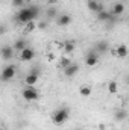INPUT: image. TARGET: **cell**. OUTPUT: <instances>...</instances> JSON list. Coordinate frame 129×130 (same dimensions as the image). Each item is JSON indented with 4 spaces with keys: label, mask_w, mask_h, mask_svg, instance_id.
Masks as SVG:
<instances>
[{
    "label": "cell",
    "mask_w": 129,
    "mask_h": 130,
    "mask_svg": "<svg viewBox=\"0 0 129 130\" xmlns=\"http://www.w3.org/2000/svg\"><path fill=\"white\" fill-rule=\"evenodd\" d=\"M40 15V8L36 5H32V6H28V8H21L18 12H17V21L21 23V24H26L29 21H32L35 18H38Z\"/></svg>",
    "instance_id": "obj_1"
},
{
    "label": "cell",
    "mask_w": 129,
    "mask_h": 130,
    "mask_svg": "<svg viewBox=\"0 0 129 130\" xmlns=\"http://www.w3.org/2000/svg\"><path fill=\"white\" fill-rule=\"evenodd\" d=\"M70 118V109L68 107H61V109H56L52 115V121L55 124H64L65 121Z\"/></svg>",
    "instance_id": "obj_2"
},
{
    "label": "cell",
    "mask_w": 129,
    "mask_h": 130,
    "mask_svg": "<svg viewBox=\"0 0 129 130\" xmlns=\"http://www.w3.org/2000/svg\"><path fill=\"white\" fill-rule=\"evenodd\" d=\"M21 97L24 98L26 101H36L40 98V94H38V91L33 86H26L23 89V92H21Z\"/></svg>",
    "instance_id": "obj_3"
},
{
    "label": "cell",
    "mask_w": 129,
    "mask_h": 130,
    "mask_svg": "<svg viewBox=\"0 0 129 130\" xmlns=\"http://www.w3.org/2000/svg\"><path fill=\"white\" fill-rule=\"evenodd\" d=\"M14 77H15V67L14 65H6L0 73V80L2 82H8Z\"/></svg>",
    "instance_id": "obj_4"
},
{
    "label": "cell",
    "mask_w": 129,
    "mask_h": 130,
    "mask_svg": "<svg viewBox=\"0 0 129 130\" xmlns=\"http://www.w3.org/2000/svg\"><path fill=\"white\" fill-rule=\"evenodd\" d=\"M33 58H35V50L31 48V47H24L20 52V61H23V62H29Z\"/></svg>",
    "instance_id": "obj_5"
},
{
    "label": "cell",
    "mask_w": 129,
    "mask_h": 130,
    "mask_svg": "<svg viewBox=\"0 0 129 130\" xmlns=\"http://www.w3.org/2000/svg\"><path fill=\"white\" fill-rule=\"evenodd\" d=\"M97 62H99V55L96 52H88L87 56H85V65L87 67H94V65H97Z\"/></svg>",
    "instance_id": "obj_6"
},
{
    "label": "cell",
    "mask_w": 129,
    "mask_h": 130,
    "mask_svg": "<svg viewBox=\"0 0 129 130\" xmlns=\"http://www.w3.org/2000/svg\"><path fill=\"white\" fill-rule=\"evenodd\" d=\"M0 56H2L5 61L12 59V58H14V48H12L11 45H3V47L0 48Z\"/></svg>",
    "instance_id": "obj_7"
},
{
    "label": "cell",
    "mask_w": 129,
    "mask_h": 130,
    "mask_svg": "<svg viewBox=\"0 0 129 130\" xmlns=\"http://www.w3.org/2000/svg\"><path fill=\"white\" fill-rule=\"evenodd\" d=\"M38 74H40V71L38 70H33V71H31L28 76H26V85L28 86H35V83L38 82Z\"/></svg>",
    "instance_id": "obj_8"
},
{
    "label": "cell",
    "mask_w": 129,
    "mask_h": 130,
    "mask_svg": "<svg viewBox=\"0 0 129 130\" xmlns=\"http://www.w3.org/2000/svg\"><path fill=\"white\" fill-rule=\"evenodd\" d=\"M78 71H79V65L78 64H71L68 65V67H65L64 68V74L67 77H74L76 74H78Z\"/></svg>",
    "instance_id": "obj_9"
},
{
    "label": "cell",
    "mask_w": 129,
    "mask_h": 130,
    "mask_svg": "<svg viewBox=\"0 0 129 130\" xmlns=\"http://www.w3.org/2000/svg\"><path fill=\"white\" fill-rule=\"evenodd\" d=\"M87 6H88V9L91 12H100V11H103V5L100 2H97V0H88Z\"/></svg>",
    "instance_id": "obj_10"
},
{
    "label": "cell",
    "mask_w": 129,
    "mask_h": 130,
    "mask_svg": "<svg viewBox=\"0 0 129 130\" xmlns=\"http://www.w3.org/2000/svg\"><path fill=\"white\" fill-rule=\"evenodd\" d=\"M97 20L99 21H112L114 20V17H112V14L109 12V11H100V12H97Z\"/></svg>",
    "instance_id": "obj_11"
},
{
    "label": "cell",
    "mask_w": 129,
    "mask_h": 130,
    "mask_svg": "<svg viewBox=\"0 0 129 130\" xmlns=\"http://www.w3.org/2000/svg\"><path fill=\"white\" fill-rule=\"evenodd\" d=\"M70 23H71V17H70L68 14H62V15H59V17H58V20H56V24H58V26H61V27L68 26Z\"/></svg>",
    "instance_id": "obj_12"
},
{
    "label": "cell",
    "mask_w": 129,
    "mask_h": 130,
    "mask_svg": "<svg viewBox=\"0 0 129 130\" xmlns=\"http://www.w3.org/2000/svg\"><path fill=\"white\" fill-rule=\"evenodd\" d=\"M123 12H125V5H123V3H115V5L112 6V11H111L112 17H119V15H122Z\"/></svg>",
    "instance_id": "obj_13"
},
{
    "label": "cell",
    "mask_w": 129,
    "mask_h": 130,
    "mask_svg": "<svg viewBox=\"0 0 129 130\" xmlns=\"http://www.w3.org/2000/svg\"><path fill=\"white\" fill-rule=\"evenodd\" d=\"M114 55H117L119 58H126L128 56V47H126V44H120L117 47V50L114 52Z\"/></svg>",
    "instance_id": "obj_14"
},
{
    "label": "cell",
    "mask_w": 129,
    "mask_h": 130,
    "mask_svg": "<svg viewBox=\"0 0 129 130\" xmlns=\"http://www.w3.org/2000/svg\"><path fill=\"white\" fill-rule=\"evenodd\" d=\"M105 52H108V42L106 41H99L96 45V53L100 55V53H105Z\"/></svg>",
    "instance_id": "obj_15"
},
{
    "label": "cell",
    "mask_w": 129,
    "mask_h": 130,
    "mask_svg": "<svg viewBox=\"0 0 129 130\" xmlns=\"http://www.w3.org/2000/svg\"><path fill=\"white\" fill-rule=\"evenodd\" d=\"M62 48H64V53H73L74 52V48H76V45H74V42L73 41H65L64 44H62Z\"/></svg>",
    "instance_id": "obj_16"
},
{
    "label": "cell",
    "mask_w": 129,
    "mask_h": 130,
    "mask_svg": "<svg viewBox=\"0 0 129 130\" xmlns=\"http://www.w3.org/2000/svg\"><path fill=\"white\" fill-rule=\"evenodd\" d=\"M79 94H81L82 97H90V95L93 94V89H91V86L84 85V86H81V88H79Z\"/></svg>",
    "instance_id": "obj_17"
},
{
    "label": "cell",
    "mask_w": 129,
    "mask_h": 130,
    "mask_svg": "<svg viewBox=\"0 0 129 130\" xmlns=\"http://www.w3.org/2000/svg\"><path fill=\"white\" fill-rule=\"evenodd\" d=\"M24 47H26V41H24V39H17L12 48H14V52H17V53H20V52H21V50H23Z\"/></svg>",
    "instance_id": "obj_18"
},
{
    "label": "cell",
    "mask_w": 129,
    "mask_h": 130,
    "mask_svg": "<svg viewBox=\"0 0 129 130\" xmlns=\"http://www.w3.org/2000/svg\"><path fill=\"white\" fill-rule=\"evenodd\" d=\"M117 89H119V85H117V82L111 80V82L108 83V92H109V94H117Z\"/></svg>",
    "instance_id": "obj_19"
},
{
    "label": "cell",
    "mask_w": 129,
    "mask_h": 130,
    "mask_svg": "<svg viewBox=\"0 0 129 130\" xmlns=\"http://www.w3.org/2000/svg\"><path fill=\"white\" fill-rule=\"evenodd\" d=\"M24 26H26V29H24V32L26 33H31V32H33V30L36 29V23H35V20L29 21V23H26Z\"/></svg>",
    "instance_id": "obj_20"
},
{
    "label": "cell",
    "mask_w": 129,
    "mask_h": 130,
    "mask_svg": "<svg viewBox=\"0 0 129 130\" xmlns=\"http://www.w3.org/2000/svg\"><path fill=\"white\" fill-rule=\"evenodd\" d=\"M114 117H115V120H117V121H122V120H125V118H126V110H125V109H119V110L115 112V115H114Z\"/></svg>",
    "instance_id": "obj_21"
},
{
    "label": "cell",
    "mask_w": 129,
    "mask_h": 130,
    "mask_svg": "<svg viewBox=\"0 0 129 130\" xmlns=\"http://www.w3.org/2000/svg\"><path fill=\"white\" fill-rule=\"evenodd\" d=\"M59 64H61L62 68H65V67H68V65L71 64V61H70V58H68V56H64V58L61 59V62H59Z\"/></svg>",
    "instance_id": "obj_22"
},
{
    "label": "cell",
    "mask_w": 129,
    "mask_h": 130,
    "mask_svg": "<svg viewBox=\"0 0 129 130\" xmlns=\"http://www.w3.org/2000/svg\"><path fill=\"white\" fill-rule=\"evenodd\" d=\"M47 17H49V18L56 17V8H50V9L47 11Z\"/></svg>",
    "instance_id": "obj_23"
},
{
    "label": "cell",
    "mask_w": 129,
    "mask_h": 130,
    "mask_svg": "<svg viewBox=\"0 0 129 130\" xmlns=\"http://www.w3.org/2000/svg\"><path fill=\"white\" fill-rule=\"evenodd\" d=\"M23 5H24V0H12V6L15 8H23Z\"/></svg>",
    "instance_id": "obj_24"
},
{
    "label": "cell",
    "mask_w": 129,
    "mask_h": 130,
    "mask_svg": "<svg viewBox=\"0 0 129 130\" xmlns=\"http://www.w3.org/2000/svg\"><path fill=\"white\" fill-rule=\"evenodd\" d=\"M2 33H5V26H3V24H0V35H2Z\"/></svg>",
    "instance_id": "obj_25"
},
{
    "label": "cell",
    "mask_w": 129,
    "mask_h": 130,
    "mask_svg": "<svg viewBox=\"0 0 129 130\" xmlns=\"http://www.w3.org/2000/svg\"><path fill=\"white\" fill-rule=\"evenodd\" d=\"M126 2H128V0H122V2H120V3H123V5H125V3H126Z\"/></svg>",
    "instance_id": "obj_26"
},
{
    "label": "cell",
    "mask_w": 129,
    "mask_h": 130,
    "mask_svg": "<svg viewBox=\"0 0 129 130\" xmlns=\"http://www.w3.org/2000/svg\"><path fill=\"white\" fill-rule=\"evenodd\" d=\"M49 2H56V0H49Z\"/></svg>",
    "instance_id": "obj_27"
},
{
    "label": "cell",
    "mask_w": 129,
    "mask_h": 130,
    "mask_svg": "<svg viewBox=\"0 0 129 130\" xmlns=\"http://www.w3.org/2000/svg\"><path fill=\"white\" fill-rule=\"evenodd\" d=\"M74 130H82V129H74Z\"/></svg>",
    "instance_id": "obj_28"
}]
</instances>
